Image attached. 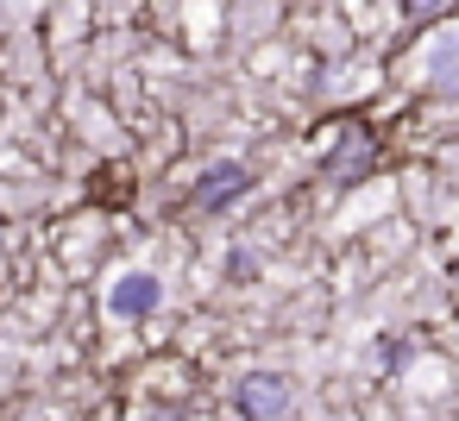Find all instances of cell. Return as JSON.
I'll return each mask as SVG.
<instances>
[{
    "label": "cell",
    "instance_id": "8992f818",
    "mask_svg": "<svg viewBox=\"0 0 459 421\" xmlns=\"http://www.w3.org/2000/svg\"><path fill=\"white\" fill-rule=\"evenodd\" d=\"M446 271H453V283H459V258H453V264H446Z\"/></svg>",
    "mask_w": 459,
    "mask_h": 421
},
{
    "label": "cell",
    "instance_id": "277c9868",
    "mask_svg": "<svg viewBox=\"0 0 459 421\" xmlns=\"http://www.w3.org/2000/svg\"><path fill=\"white\" fill-rule=\"evenodd\" d=\"M246 189H252V170L233 164V158H221V164L202 170V183H195V208H202V214H221V208H233Z\"/></svg>",
    "mask_w": 459,
    "mask_h": 421
},
{
    "label": "cell",
    "instance_id": "3957f363",
    "mask_svg": "<svg viewBox=\"0 0 459 421\" xmlns=\"http://www.w3.org/2000/svg\"><path fill=\"white\" fill-rule=\"evenodd\" d=\"M371 164H377V139H371L365 126H352V133H340L333 151L321 158V176H333V183H359Z\"/></svg>",
    "mask_w": 459,
    "mask_h": 421
},
{
    "label": "cell",
    "instance_id": "6da1fadb",
    "mask_svg": "<svg viewBox=\"0 0 459 421\" xmlns=\"http://www.w3.org/2000/svg\"><path fill=\"white\" fill-rule=\"evenodd\" d=\"M290 402H296V390H290L283 371H246L239 390H233V408H239L246 421H283Z\"/></svg>",
    "mask_w": 459,
    "mask_h": 421
},
{
    "label": "cell",
    "instance_id": "5b68a950",
    "mask_svg": "<svg viewBox=\"0 0 459 421\" xmlns=\"http://www.w3.org/2000/svg\"><path fill=\"white\" fill-rule=\"evenodd\" d=\"M434 82H440V89H459V39L434 57Z\"/></svg>",
    "mask_w": 459,
    "mask_h": 421
},
{
    "label": "cell",
    "instance_id": "7a4b0ae2",
    "mask_svg": "<svg viewBox=\"0 0 459 421\" xmlns=\"http://www.w3.org/2000/svg\"><path fill=\"white\" fill-rule=\"evenodd\" d=\"M158 302H164V283L152 271H126L108 289V314L114 321H145V314H158Z\"/></svg>",
    "mask_w": 459,
    "mask_h": 421
}]
</instances>
